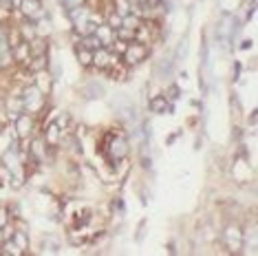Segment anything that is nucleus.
Instances as JSON below:
<instances>
[{"instance_id":"obj_4","label":"nucleus","mask_w":258,"mask_h":256,"mask_svg":"<svg viewBox=\"0 0 258 256\" xmlns=\"http://www.w3.org/2000/svg\"><path fill=\"white\" fill-rule=\"evenodd\" d=\"M102 95H104V88L99 86V84L91 82L89 88H86V97H89V100H95V97H102Z\"/></svg>"},{"instance_id":"obj_7","label":"nucleus","mask_w":258,"mask_h":256,"mask_svg":"<svg viewBox=\"0 0 258 256\" xmlns=\"http://www.w3.org/2000/svg\"><path fill=\"white\" fill-rule=\"evenodd\" d=\"M77 60H80L84 66H89L91 62H93V53H91V51H80V53H77Z\"/></svg>"},{"instance_id":"obj_1","label":"nucleus","mask_w":258,"mask_h":256,"mask_svg":"<svg viewBox=\"0 0 258 256\" xmlns=\"http://www.w3.org/2000/svg\"><path fill=\"white\" fill-rule=\"evenodd\" d=\"M124 53H126L128 64H137V62H143L148 57V49L141 47V44H133V47H128Z\"/></svg>"},{"instance_id":"obj_6","label":"nucleus","mask_w":258,"mask_h":256,"mask_svg":"<svg viewBox=\"0 0 258 256\" xmlns=\"http://www.w3.org/2000/svg\"><path fill=\"white\" fill-rule=\"evenodd\" d=\"M170 106L165 104V100L164 97H157V100H152V104H150V110H155V113H165Z\"/></svg>"},{"instance_id":"obj_8","label":"nucleus","mask_w":258,"mask_h":256,"mask_svg":"<svg viewBox=\"0 0 258 256\" xmlns=\"http://www.w3.org/2000/svg\"><path fill=\"white\" fill-rule=\"evenodd\" d=\"M14 238H16V245H18L20 250H24V247H27V236H24L23 232H18Z\"/></svg>"},{"instance_id":"obj_3","label":"nucleus","mask_w":258,"mask_h":256,"mask_svg":"<svg viewBox=\"0 0 258 256\" xmlns=\"http://www.w3.org/2000/svg\"><path fill=\"white\" fill-rule=\"evenodd\" d=\"M84 47L89 49V51H97V49H102V40L97 38V35H86L84 38Z\"/></svg>"},{"instance_id":"obj_9","label":"nucleus","mask_w":258,"mask_h":256,"mask_svg":"<svg viewBox=\"0 0 258 256\" xmlns=\"http://www.w3.org/2000/svg\"><path fill=\"white\" fill-rule=\"evenodd\" d=\"M27 130H29V122H27L24 117H20V119H18V132H20V137H23Z\"/></svg>"},{"instance_id":"obj_12","label":"nucleus","mask_w":258,"mask_h":256,"mask_svg":"<svg viewBox=\"0 0 258 256\" xmlns=\"http://www.w3.org/2000/svg\"><path fill=\"white\" fill-rule=\"evenodd\" d=\"M5 2H9V0H0V4H5Z\"/></svg>"},{"instance_id":"obj_5","label":"nucleus","mask_w":258,"mask_h":256,"mask_svg":"<svg viewBox=\"0 0 258 256\" xmlns=\"http://www.w3.org/2000/svg\"><path fill=\"white\" fill-rule=\"evenodd\" d=\"M126 150H128V146H126V141H124V139H121V141H119V139L113 141V150H111V153L115 154V157H124Z\"/></svg>"},{"instance_id":"obj_10","label":"nucleus","mask_w":258,"mask_h":256,"mask_svg":"<svg viewBox=\"0 0 258 256\" xmlns=\"http://www.w3.org/2000/svg\"><path fill=\"white\" fill-rule=\"evenodd\" d=\"M82 2H84V0H64V7H69V9H77Z\"/></svg>"},{"instance_id":"obj_2","label":"nucleus","mask_w":258,"mask_h":256,"mask_svg":"<svg viewBox=\"0 0 258 256\" xmlns=\"http://www.w3.org/2000/svg\"><path fill=\"white\" fill-rule=\"evenodd\" d=\"M23 13L29 18H40L42 16V2L40 0H23Z\"/></svg>"},{"instance_id":"obj_11","label":"nucleus","mask_w":258,"mask_h":256,"mask_svg":"<svg viewBox=\"0 0 258 256\" xmlns=\"http://www.w3.org/2000/svg\"><path fill=\"white\" fill-rule=\"evenodd\" d=\"M5 51H7V40H5V35L0 33V55H2Z\"/></svg>"}]
</instances>
